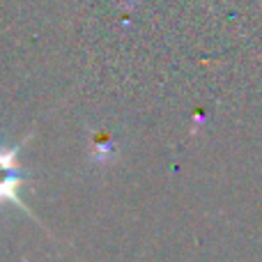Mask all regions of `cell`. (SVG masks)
<instances>
[{
	"instance_id": "cell-1",
	"label": "cell",
	"mask_w": 262,
	"mask_h": 262,
	"mask_svg": "<svg viewBox=\"0 0 262 262\" xmlns=\"http://www.w3.org/2000/svg\"><path fill=\"white\" fill-rule=\"evenodd\" d=\"M16 149H3L0 147V203L9 200L12 205L21 209H28L23 205V198L18 195V186H21V170L16 166Z\"/></svg>"
}]
</instances>
